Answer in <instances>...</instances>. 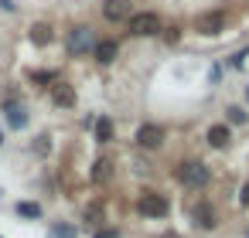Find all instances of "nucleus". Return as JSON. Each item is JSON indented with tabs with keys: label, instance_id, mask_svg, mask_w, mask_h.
Returning a JSON list of instances; mask_svg holds the SVG:
<instances>
[{
	"label": "nucleus",
	"instance_id": "obj_1",
	"mask_svg": "<svg viewBox=\"0 0 249 238\" xmlns=\"http://www.w3.org/2000/svg\"><path fill=\"white\" fill-rule=\"evenodd\" d=\"M174 177H178V184H181L184 190H205V187L212 184V170H208V163L198 160V157H184V160L174 167Z\"/></svg>",
	"mask_w": 249,
	"mask_h": 238
},
{
	"label": "nucleus",
	"instance_id": "obj_2",
	"mask_svg": "<svg viewBox=\"0 0 249 238\" xmlns=\"http://www.w3.org/2000/svg\"><path fill=\"white\" fill-rule=\"evenodd\" d=\"M96 31L89 28V24H72L69 31H65V51H69V58H86V55H92V48H96Z\"/></svg>",
	"mask_w": 249,
	"mask_h": 238
},
{
	"label": "nucleus",
	"instance_id": "obj_3",
	"mask_svg": "<svg viewBox=\"0 0 249 238\" xmlns=\"http://www.w3.org/2000/svg\"><path fill=\"white\" fill-rule=\"evenodd\" d=\"M137 211H140L143 218L160 221V218L171 214V201H167V194H160V190H154V187H143L140 197H137Z\"/></svg>",
	"mask_w": 249,
	"mask_h": 238
},
{
	"label": "nucleus",
	"instance_id": "obj_4",
	"mask_svg": "<svg viewBox=\"0 0 249 238\" xmlns=\"http://www.w3.org/2000/svg\"><path fill=\"white\" fill-rule=\"evenodd\" d=\"M126 28H130L133 38H160L164 21H160L157 11H140V14H133V17L126 21Z\"/></svg>",
	"mask_w": 249,
	"mask_h": 238
},
{
	"label": "nucleus",
	"instance_id": "obj_5",
	"mask_svg": "<svg viewBox=\"0 0 249 238\" xmlns=\"http://www.w3.org/2000/svg\"><path fill=\"white\" fill-rule=\"evenodd\" d=\"M225 24H229V14H225L222 7L201 11V14L195 17V31H198L201 38H218V34H225Z\"/></svg>",
	"mask_w": 249,
	"mask_h": 238
},
{
	"label": "nucleus",
	"instance_id": "obj_6",
	"mask_svg": "<svg viewBox=\"0 0 249 238\" xmlns=\"http://www.w3.org/2000/svg\"><path fill=\"white\" fill-rule=\"evenodd\" d=\"M164 140H167V129H164L160 123H140L137 133H133V143H137L140 150H147V153H157V150L164 146Z\"/></svg>",
	"mask_w": 249,
	"mask_h": 238
},
{
	"label": "nucleus",
	"instance_id": "obj_7",
	"mask_svg": "<svg viewBox=\"0 0 249 238\" xmlns=\"http://www.w3.org/2000/svg\"><path fill=\"white\" fill-rule=\"evenodd\" d=\"M191 224H195L198 231H215V228H218V207H215L208 197L195 201V207H191Z\"/></svg>",
	"mask_w": 249,
	"mask_h": 238
},
{
	"label": "nucleus",
	"instance_id": "obj_8",
	"mask_svg": "<svg viewBox=\"0 0 249 238\" xmlns=\"http://www.w3.org/2000/svg\"><path fill=\"white\" fill-rule=\"evenodd\" d=\"M4 119H7V129H28V123H31V116H28V106L18 99V95H11L7 102H4Z\"/></svg>",
	"mask_w": 249,
	"mask_h": 238
},
{
	"label": "nucleus",
	"instance_id": "obj_9",
	"mask_svg": "<svg viewBox=\"0 0 249 238\" xmlns=\"http://www.w3.org/2000/svg\"><path fill=\"white\" fill-rule=\"evenodd\" d=\"M103 21L106 24H123L133 17V0H103Z\"/></svg>",
	"mask_w": 249,
	"mask_h": 238
},
{
	"label": "nucleus",
	"instance_id": "obj_10",
	"mask_svg": "<svg viewBox=\"0 0 249 238\" xmlns=\"http://www.w3.org/2000/svg\"><path fill=\"white\" fill-rule=\"evenodd\" d=\"M113 174H116V163H113L109 157H96V160H92V167H89V184L106 187V184L113 180Z\"/></svg>",
	"mask_w": 249,
	"mask_h": 238
},
{
	"label": "nucleus",
	"instance_id": "obj_11",
	"mask_svg": "<svg viewBox=\"0 0 249 238\" xmlns=\"http://www.w3.org/2000/svg\"><path fill=\"white\" fill-rule=\"evenodd\" d=\"M92 58H96V65H113L120 58V41L116 38H99L96 48H92Z\"/></svg>",
	"mask_w": 249,
	"mask_h": 238
},
{
	"label": "nucleus",
	"instance_id": "obj_12",
	"mask_svg": "<svg viewBox=\"0 0 249 238\" xmlns=\"http://www.w3.org/2000/svg\"><path fill=\"white\" fill-rule=\"evenodd\" d=\"M205 140H208V146L225 150V146L232 143V126H229V123H212V126L205 129Z\"/></svg>",
	"mask_w": 249,
	"mask_h": 238
},
{
	"label": "nucleus",
	"instance_id": "obj_13",
	"mask_svg": "<svg viewBox=\"0 0 249 238\" xmlns=\"http://www.w3.org/2000/svg\"><path fill=\"white\" fill-rule=\"evenodd\" d=\"M48 92H52V102H55L58 109H72V106H75V99H79V95H75V89H72L69 82H62V79H58Z\"/></svg>",
	"mask_w": 249,
	"mask_h": 238
},
{
	"label": "nucleus",
	"instance_id": "obj_14",
	"mask_svg": "<svg viewBox=\"0 0 249 238\" xmlns=\"http://www.w3.org/2000/svg\"><path fill=\"white\" fill-rule=\"evenodd\" d=\"M28 38H31V45H35V48H48V45L55 41V31H52V24L38 21V24H31V28H28Z\"/></svg>",
	"mask_w": 249,
	"mask_h": 238
},
{
	"label": "nucleus",
	"instance_id": "obj_15",
	"mask_svg": "<svg viewBox=\"0 0 249 238\" xmlns=\"http://www.w3.org/2000/svg\"><path fill=\"white\" fill-rule=\"evenodd\" d=\"M92 136H96L99 146L113 143V119H109V116H96V123H92Z\"/></svg>",
	"mask_w": 249,
	"mask_h": 238
},
{
	"label": "nucleus",
	"instance_id": "obj_16",
	"mask_svg": "<svg viewBox=\"0 0 249 238\" xmlns=\"http://www.w3.org/2000/svg\"><path fill=\"white\" fill-rule=\"evenodd\" d=\"M28 82H35L38 89H52L58 82V72L55 68H38V72H28Z\"/></svg>",
	"mask_w": 249,
	"mask_h": 238
},
{
	"label": "nucleus",
	"instance_id": "obj_17",
	"mask_svg": "<svg viewBox=\"0 0 249 238\" xmlns=\"http://www.w3.org/2000/svg\"><path fill=\"white\" fill-rule=\"evenodd\" d=\"M14 211H18L21 218H28V221H38V218L45 214V207H41L38 201H18V204H14Z\"/></svg>",
	"mask_w": 249,
	"mask_h": 238
},
{
	"label": "nucleus",
	"instance_id": "obj_18",
	"mask_svg": "<svg viewBox=\"0 0 249 238\" xmlns=\"http://www.w3.org/2000/svg\"><path fill=\"white\" fill-rule=\"evenodd\" d=\"M225 123H229V126H246V123H249V112H246L242 106H229V109H225Z\"/></svg>",
	"mask_w": 249,
	"mask_h": 238
},
{
	"label": "nucleus",
	"instance_id": "obj_19",
	"mask_svg": "<svg viewBox=\"0 0 249 238\" xmlns=\"http://www.w3.org/2000/svg\"><path fill=\"white\" fill-rule=\"evenodd\" d=\"M31 150H35L38 157H48V153H52V136H45V133H41V136H35Z\"/></svg>",
	"mask_w": 249,
	"mask_h": 238
},
{
	"label": "nucleus",
	"instance_id": "obj_20",
	"mask_svg": "<svg viewBox=\"0 0 249 238\" xmlns=\"http://www.w3.org/2000/svg\"><path fill=\"white\" fill-rule=\"evenodd\" d=\"M160 38H164V45H178V41H181V28H178V24H167V28L160 31Z\"/></svg>",
	"mask_w": 249,
	"mask_h": 238
},
{
	"label": "nucleus",
	"instance_id": "obj_21",
	"mask_svg": "<svg viewBox=\"0 0 249 238\" xmlns=\"http://www.w3.org/2000/svg\"><path fill=\"white\" fill-rule=\"evenodd\" d=\"M48 235H52V238H75V228H72V224H52Z\"/></svg>",
	"mask_w": 249,
	"mask_h": 238
},
{
	"label": "nucleus",
	"instance_id": "obj_22",
	"mask_svg": "<svg viewBox=\"0 0 249 238\" xmlns=\"http://www.w3.org/2000/svg\"><path fill=\"white\" fill-rule=\"evenodd\" d=\"M246 58H249V48H242V51H235V55L229 58V68H242V65H246Z\"/></svg>",
	"mask_w": 249,
	"mask_h": 238
},
{
	"label": "nucleus",
	"instance_id": "obj_23",
	"mask_svg": "<svg viewBox=\"0 0 249 238\" xmlns=\"http://www.w3.org/2000/svg\"><path fill=\"white\" fill-rule=\"evenodd\" d=\"M239 207H249V180L239 187Z\"/></svg>",
	"mask_w": 249,
	"mask_h": 238
},
{
	"label": "nucleus",
	"instance_id": "obj_24",
	"mask_svg": "<svg viewBox=\"0 0 249 238\" xmlns=\"http://www.w3.org/2000/svg\"><path fill=\"white\" fill-rule=\"evenodd\" d=\"M0 11H7V14H14V11H18V4H14V0H0Z\"/></svg>",
	"mask_w": 249,
	"mask_h": 238
},
{
	"label": "nucleus",
	"instance_id": "obj_25",
	"mask_svg": "<svg viewBox=\"0 0 249 238\" xmlns=\"http://www.w3.org/2000/svg\"><path fill=\"white\" fill-rule=\"evenodd\" d=\"M246 99H249V85H246Z\"/></svg>",
	"mask_w": 249,
	"mask_h": 238
},
{
	"label": "nucleus",
	"instance_id": "obj_26",
	"mask_svg": "<svg viewBox=\"0 0 249 238\" xmlns=\"http://www.w3.org/2000/svg\"><path fill=\"white\" fill-rule=\"evenodd\" d=\"M246 238H249V228H246Z\"/></svg>",
	"mask_w": 249,
	"mask_h": 238
},
{
	"label": "nucleus",
	"instance_id": "obj_27",
	"mask_svg": "<svg viewBox=\"0 0 249 238\" xmlns=\"http://www.w3.org/2000/svg\"><path fill=\"white\" fill-rule=\"evenodd\" d=\"M96 238H99V235H96Z\"/></svg>",
	"mask_w": 249,
	"mask_h": 238
}]
</instances>
